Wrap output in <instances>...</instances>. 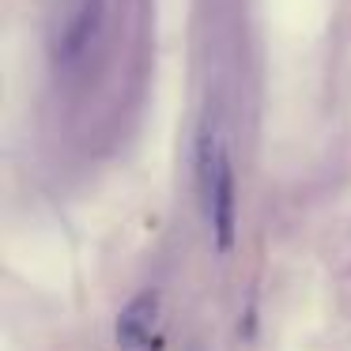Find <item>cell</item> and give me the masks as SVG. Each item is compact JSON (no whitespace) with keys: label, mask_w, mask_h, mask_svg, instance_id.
<instances>
[{"label":"cell","mask_w":351,"mask_h":351,"mask_svg":"<svg viewBox=\"0 0 351 351\" xmlns=\"http://www.w3.org/2000/svg\"><path fill=\"white\" fill-rule=\"evenodd\" d=\"M200 193H204V208H208V223H212V234H215V250L230 253V245H234V167H230L227 152L219 155L212 178L200 182Z\"/></svg>","instance_id":"obj_1"},{"label":"cell","mask_w":351,"mask_h":351,"mask_svg":"<svg viewBox=\"0 0 351 351\" xmlns=\"http://www.w3.org/2000/svg\"><path fill=\"white\" fill-rule=\"evenodd\" d=\"M117 348L121 351H159V295L144 291L117 317Z\"/></svg>","instance_id":"obj_2"},{"label":"cell","mask_w":351,"mask_h":351,"mask_svg":"<svg viewBox=\"0 0 351 351\" xmlns=\"http://www.w3.org/2000/svg\"><path fill=\"white\" fill-rule=\"evenodd\" d=\"M189 351H200V348H189Z\"/></svg>","instance_id":"obj_4"},{"label":"cell","mask_w":351,"mask_h":351,"mask_svg":"<svg viewBox=\"0 0 351 351\" xmlns=\"http://www.w3.org/2000/svg\"><path fill=\"white\" fill-rule=\"evenodd\" d=\"M102 12H106V0H84L76 8L72 23L64 27V34H61V61L64 64H76L80 57L87 53V46L95 42V34H99V27H102Z\"/></svg>","instance_id":"obj_3"}]
</instances>
